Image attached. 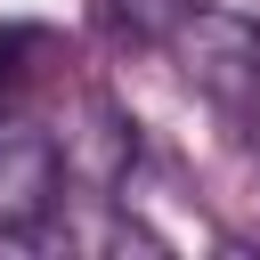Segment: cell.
Wrapping results in <instances>:
<instances>
[{"label":"cell","instance_id":"1","mask_svg":"<svg viewBox=\"0 0 260 260\" xmlns=\"http://www.w3.org/2000/svg\"><path fill=\"white\" fill-rule=\"evenodd\" d=\"M65 195V146L49 130H8L0 122V236H32Z\"/></svg>","mask_w":260,"mask_h":260},{"label":"cell","instance_id":"2","mask_svg":"<svg viewBox=\"0 0 260 260\" xmlns=\"http://www.w3.org/2000/svg\"><path fill=\"white\" fill-rule=\"evenodd\" d=\"M32 49H41V32H24V24H0V106L24 89V73H32Z\"/></svg>","mask_w":260,"mask_h":260}]
</instances>
